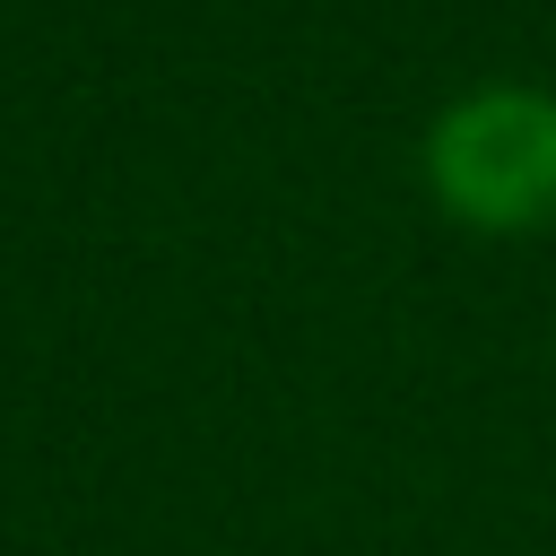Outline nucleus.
Instances as JSON below:
<instances>
[{
  "instance_id": "f257e3e1",
  "label": "nucleus",
  "mask_w": 556,
  "mask_h": 556,
  "mask_svg": "<svg viewBox=\"0 0 556 556\" xmlns=\"http://www.w3.org/2000/svg\"><path fill=\"white\" fill-rule=\"evenodd\" d=\"M426 200L469 235H547L556 226V87H469L417 139Z\"/></svg>"
}]
</instances>
